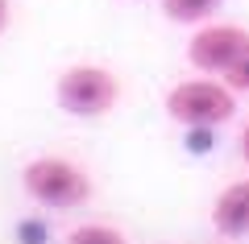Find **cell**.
<instances>
[{
    "label": "cell",
    "instance_id": "10",
    "mask_svg": "<svg viewBox=\"0 0 249 244\" xmlns=\"http://www.w3.org/2000/svg\"><path fill=\"white\" fill-rule=\"evenodd\" d=\"M21 236H25V240H21V244H42V228H37V224H21Z\"/></svg>",
    "mask_w": 249,
    "mask_h": 244
},
{
    "label": "cell",
    "instance_id": "9",
    "mask_svg": "<svg viewBox=\"0 0 249 244\" xmlns=\"http://www.w3.org/2000/svg\"><path fill=\"white\" fill-rule=\"evenodd\" d=\"M187 149H191V153L212 149V129H187Z\"/></svg>",
    "mask_w": 249,
    "mask_h": 244
},
{
    "label": "cell",
    "instance_id": "4",
    "mask_svg": "<svg viewBox=\"0 0 249 244\" xmlns=\"http://www.w3.org/2000/svg\"><path fill=\"white\" fill-rule=\"evenodd\" d=\"M249 50V29L224 25V21H208L196 29V37L187 42V62L204 75H229L232 62Z\"/></svg>",
    "mask_w": 249,
    "mask_h": 244
},
{
    "label": "cell",
    "instance_id": "11",
    "mask_svg": "<svg viewBox=\"0 0 249 244\" xmlns=\"http://www.w3.org/2000/svg\"><path fill=\"white\" fill-rule=\"evenodd\" d=\"M9 13H13V4H9V0H0V33H4V25H9Z\"/></svg>",
    "mask_w": 249,
    "mask_h": 244
},
{
    "label": "cell",
    "instance_id": "5",
    "mask_svg": "<svg viewBox=\"0 0 249 244\" xmlns=\"http://www.w3.org/2000/svg\"><path fill=\"white\" fill-rule=\"evenodd\" d=\"M212 228L224 240L249 236V178L245 182H229L212 203Z\"/></svg>",
    "mask_w": 249,
    "mask_h": 244
},
{
    "label": "cell",
    "instance_id": "2",
    "mask_svg": "<svg viewBox=\"0 0 249 244\" xmlns=\"http://www.w3.org/2000/svg\"><path fill=\"white\" fill-rule=\"evenodd\" d=\"M54 99L67 116H79V120H96L108 116L121 99V83L108 66L96 62H79V66H67L54 83Z\"/></svg>",
    "mask_w": 249,
    "mask_h": 244
},
{
    "label": "cell",
    "instance_id": "1",
    "mask_svg": "<svg viewBox=\"0 0 249 244\" xmlns=\"http://www.w3.org/2000/svg\"><path fill=\"white\" fill-rule=\"evenodd\" d=\"M21 186L37 207H50V211H71L91 199L88 170L67 162V157H34L21 170Z\"/></svg>",
    "mask_w": 249,
    "mask_h": 244
},
{
    "label": "cell",
    "instance_id": "6",
    "mask_svg": "<svg viewBox=\"0 0 249 244\" xmlns=\"http://www.w3.org/2000/svg\"><path fill=\"white\" fill-rule=\"evenodd\" d=\"M224 0H162V13L175 25H208Z\"/></svg>",
    "mask_w": 249,
    "mask_h": 244
},
{
    "label": "cell",
    "instance_id": "13",
    "mask_svg": "<svg viewBox=\"0 0 249 244\" xmlns=\"http://www.w3.org/2000/svg\"><path fill=\"white\" fill-rule=\"evenodd\" d=\"M220 244H224V240H220Z\"/></svg>",
    "mask_w": 249,
    "mask_h": 244
},
{
    "label": "cell",
    "instance_id": "3",
    "mask_svg": "<svg viewBox=\"0 0 249 244\" xmlns=\"http://www.w3.org/2000/svg\"><path fill=\"white\" fill-rule=\"evenodd\" d=\"M237 112V91L224 79H187L166 96V116L183 129H216L232 120Z\"/></svg>",
    "mask_w": 249,
    "mask_h": 244
},
{
    "label": "cell",
    "instance_id": "8",
    "mask_svg": "<svg viewBox=\"0 0 249 244\" xmlns=\"http://www.w3.org/2000/svg\"><path fill=\"white\" fill-rule=\"evenodd\" d=\"M224 83H229V87L237 91V96H241V91H249V50L241 54L237 62H232V70L224 75Z\"/></svg>",
    "mask_w": 249,
    "mask_h": 244
},
{
    "label": "cell",
    "instance_id": "12",
    "mask_svg": "<svg viewBox=\"0 0 249 244\" xmlns=\"http://www.w3.org/2000/svg\"><path fill=\"white\" fill-rule=\"evenodd\" d=\"M241 157H245V166H249V124L241 129Z\"/></svg>",
    "mask_w": 249,
    "mask_h": 244
},
{
    "label": "cell",
    "instance_id": "7",
    "mask_svg": "<svg viewBox=\"0 0 249 244\" xmlns=\"http://www.w3.org/2000/svg\"><path fill=\"white\" fill-rule=\"evenodd\" d=\"M67 244H129V240H124V232H116L108 224H83L67 236Z\"/></svg>",
    "mask_w": 249,
    "mask_h": 244
}]
</instances>
